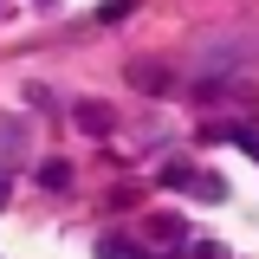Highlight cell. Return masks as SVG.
<instances>
[{"label": "cell", "mask_w": 259, "mask_h": 259, "mask_svg": "<svg viewBox=\"0 0 259 259\" xmlns=\"http://www.w3.org/2000/svg\"><path fill=\"white\" fill-rule=\"evenodd\" d=\"M0 207H7V175H0Z\"/></svg>", "instance_id": "cell-4"}, {"label": "cell", "mask_w": 259, "mask_h": 259, "mask_svg": "<svg viewBox=\"0 0 259 259\" xmlns=\"http://www.w3.org/2000/svg\"><path fill=\"white\" fill-rule=\"evenodd\" d=\"M39 182H46V188H71V168H65V162H46Z\"/></svg>", "instance_id": "cell-2"}, {"label": "cell", "mask_w": 259, "mask_h": 259, "mask_svg": "<svg viewBox=\"0 0 259 259\" xmlns=\"http://www.w3.org/2000/svg\"><path fill=\"white\" fill-rule=\"evenodd\" d=\"M78 123L91 130V136H104L110 130V104H78Z\"/></svg>", "instance_id": "cell-1"}, {"label": "cell", "mask_w": 259, "mask_h": 259, "mask_svg": "<svg viewBox=\"0 0 259 259\" xmlns=\"http://www.w3.org/2000/svg\"><path fill=\"white\" fill-rule=\"evenodd\" d=\"M117 20H130V0H110V7H97V26H117Z\"/></svg>", "instance_id": "cell-3"}]
</instances>
